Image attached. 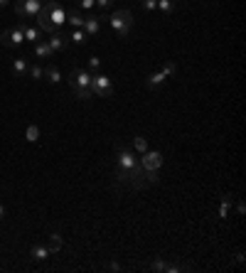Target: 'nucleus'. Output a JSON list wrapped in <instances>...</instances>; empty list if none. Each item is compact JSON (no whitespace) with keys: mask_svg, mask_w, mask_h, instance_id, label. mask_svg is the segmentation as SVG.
<instances>
[{"mask_svg":"<svg viewBox=\"0 0 246 273\" xmlns=\"http://www.w3.org/2000/svg\"><path fill=\"white\" fill-rule=\"evenodd\" d=\"M101 67V59L99 57H89V72H99Z\"/></svg>","mask_w":246,"mask_h":273,"instance_id":"c85d7f7f","label":"nucleus"},{"mask_svg":"<svg viewBox=\"0 0 246 273\" xmlns=\"http://www.w3.org/2000/svg\"><path fill=\"white\" fill-rule=\"evenodd\" d=\"M27 77H30V79H35V82L45 79V67H40V64H32V67L27 69Z\"/></svg>","mask_w":246,"mask_h":273,"instance_id":"aec40b11","label":"nucleus"},{"mask_svg":"<svg viewBox=\"0 0 246 273\" xmlns=\"http://www.w3.org/2000/svg\"><path fill=\"white\" fill-rule=\"evenodd\" d=\"M165 82H167V77H165L163 72H153V74H148V79H145V86L155 91V89H160Z\"/></svg>","mask_w":246,"mask_h":273,"instance_id":"f8f14e48","label":"nucleus"},{"mask_svg":"<svg viewBox=\"0 0 246 273\" xmlns=\"http://www.w3.org/2000/svg\"><path fill=\"white\" fill-rule=\"evenodd\" d=\"M55 52L50 50V45L45 42V40H40V42H35V57L37 59H50Z\"/></svg>","mask_w":246,"mask_h":273,"instance_id":"dca6fc26","label":"nucleus"},{"mask_svg":"<svg viewBox=\"0 0 246 273\" xmlns=\"http://www.w3.org/2000/svg\"><path fill=\"white\" fill-rule=\"evenodd\" d=\"M5 5H10V0H0V8H5Z\"/></svg>","mask_w":246,"mask_h":273,"instance_id":"473e14b6","label":"nucleus"},{"mask_svg":"<svg viewBox=\"0 0 246 273\" xmlns=\"http://www.w3.org/2000/svg\"><path fill=\"white\" fill-rule=\"evenodd\" d=\"M45 42L50 45V50H52V52H62V50H67L69 37H67L62 30H57V32H52V35H50V40H45Z\"/></svg>","mask_w":246,"mask_h":273,"instance_id":"9d476101","label":"nucleus"},{"mask_svg":"<svg viewBox=\"0 0 246 273\" xmlns=\"http://www.w3.org/2000/svg\"><path fill=\"white\" fill-rule=\"evenodd\" d=\"M84 20H86V18H84V15L77 10V8H74V10L67 15V23L72 25V30H82V27H84Z\"/></svg>","mask_w":246,"mask_h":273,"instance_id":"2eb2a0df","label":"nucleus"},{"mask_svg":"<svg viewBox=\"0 0 246 273\" xmlns=\"http://www.w3.org/2000/svg\"><path fill=\"white\" fill-rule=\"evenodd\" d=\"M74 5H79V8H84V10H94V0H74Z\"/></svg>","mask_w":246,"mask_h":273,"instance_id":"bb28decb","label":"nucleus"},{"mask_svg":"<svg viewBox=\"0 0 246 273\" xmlns=\"http://www.w3.org/2000/svg\"><path fill=\"white\" fill-rule=\"evenodd\" d=\"M25 140H27V143H37V140H40V128H37V126H27Z\"/></svg>","mask_w":246,"mask_h":273,"instance_id":"412c9836","label":"nucleus"},{"mask_svg":"<svg viewBox=\"0 0 246 273\" xmlns=\"http://www.w3.org/2000/svg\"><path fill=\"white\" fill-rule=\"evenodd\" d=\"M158 10H163V13H172V10H175V3H172V0H158Z\"/></svg>","mask_w":246,"mask_h":273,"instance_id":"b1692460","label":"nucleus"},{"mask_svg":"<svg viewBox=\"0 0 246 273\" xmlns=\"http://www.w3.org/2000/svg\"><path fill=\"white\" fill-rule=\"evenodd\" d=\"M10 69H13V74H15V77H27V69H30V64H27V59H25V57H15Z\"/></svg>","mask_w":246,"mask_h":273,"instance_id":"ddd939ff","label":"nucleus"},{"mask_svg":"<svg viewBox=\"0 0 246 273\" xmlns=\"http://www.w3.org/2000/svg\"><path fill=\"white\" fill-rule=\"evenodd\" d=\"M47 246H50V251H52V253H57V251L64 246V241H62V236H59V234H50V241H47Z\"/></svg>","mask_w":246,"mask_h":273,"instance_id":"6ab92c4d","label":"nucleus"},{"mask_svg":"<svg viewBox=\"0 0 246 273\" xmlns=\"http://www.w3.org/2000/svg\"><path fill=\"white\" fill-rule=\"evenodd\" d=\"M0 219H5V207L0 204Z\"/></svg>","mask_w":246,"mask_h":273,"instance_id":"2f4dec72","label":"nucleus"},{"mask_svg":"<svg viewBox=\"0 0 246 273\" xmlns=\"http://www.w3.org/2000/svg\"><path fill=\"white\" fill-rule=\"evenodd\" d=\"M106 20H109L111 30H113L121 40H126V37L131 35L133 25H136V18H133V13H131V10H113V15H111V18H106Z\"/></svg>","mask_w":246,"mask_h":273,"instance_id":"20e7f679","label":"nucleus"},{"mask_svg":"<svg viewBox=\"0 0 246 273\" xmlns=\"http://www.w3.org/2000/svg\"><path fill=\"white\" fill-rule=\"evenodd\" d=\"M113 182L118 187H133V190H143L150 185L140 160L123 143H118L113 150Z\"/></svg>","mask_w":246,"mask_h":273,"instance_id":"f257e3e1","label":"nucleus"},{"mask_svg":"<svg viewBox=\"0 0 246 273\" xmlns=\"http://www.w3.org/2000/svg\"><path fill=\"white\" fill-rule=\"evenodd\" d=\"M18 25H20V30H23L25 40H30L32 45L42 40V30H40V27H35V25H30L27 20H18Z\"/></svg>","mask_w":246,"mask_h":273,"instance_id":"9b49d317","label":"nucleus"},{"mask_svg":"<svg viewBox=\"0 0 246 273\" xmlns=\"http://www.w3.org/2000/svg\"><path fill=\"white\" fill-rule=\"evenodd\" d=\"M0 42H3V47H20L25 42V35H23L20 25L15 23V27H8L3 35H0Z\"/></svg>","mask_w":246,"mask_h":273,"instance_id":"6e6552de","label":"nucleus"},{"mask_svg":"<svg viewBox=\"0 0 246 273\" xmlns=\"http://www.w3.org/2000/svg\"><path fill=\"white\" fill-rule=\"evenodd\" d=\"M91 91H94V96H99V99L111 96V77H106V74H94V77H91Z\"/></svg>","mask_w":246,"mask_h":273,"instance_id":"0eeeda50","label":"nucleus"},{"mask_svg":"<svg viewBox=\"0 0 246 273\" xmlns=\"http://www.w3.org/2000/svg\"><path fill=\"white\" fill-rule=\"evenodd\" d=\"M104 20H106V18H101V15L86 18V20H84V27H82L84 35H86V37H96V35L101 32V23H104Z\"/></svg>","mask_w":246,"mask_h":273,"instance_id":"1a4fd4ad","label":"nucleus"},{"mask_svg":"<svg viewBox=\"0 0 246 273\" xmlns=\"http://www.w3.org/2000/svg\"><path fill=\"white\" fill-rule=\"evenodd\" d=\"M140 3V8H145V10H155L158 8V0H138Z\"/></svg>","mask_w":246,"mask_h":273,"instance_id":"cd10ccee","label":"nucleus"},{"mask_svg":"<svg viewBox=\"0 0 246 273\" xmlns=\"http://www.w3.org/2000/svg\"><path fill=\"white\" fill-rule=\"evenodd\" d=\"M91 77H94V74H91L89 69H82V67H74V69L69 72L67 82H69V86H72V91H74L77 99H82V101L94 99V91H91Z\"/></svg>","mask_w":246,"mask_h":273,"instance_id":"7ed1b4c3","label":"nucleus"},{"mask_svg":"<svg viewBox=\"0 0 246 273\" xmlns=\"http://www.w3.org/2000/svg\"><path fill=\"white\" fill-rule=\"evenodd\" d=\"M40 10H42V0H15V15L23 20L37 18Z\"/></svg>","mask_w":246,"mask_h":273,"instance_id":"39448f33","label":"nucleus"},{"mask_svg":"<svg viewBox=\"0 0 246 273\" xmlns=\"http://www.w3.org/2000/svg\"><path fill=\"white\" fill-rule=\"evenodd\" d=\"M45 79H47L50 84H59V82H62V72L50 64V67H45Z\"/></svg>","mask_w":246,"mask_h":273,"instance_id":"f3484780","label":"nucleus"},{"mask_svg":"<svg viewBox=\"0 0 246 273\" xmlns=\"http://www.w3.org/2000/svg\"><path fill=\"white\" fill-rule=\"evenodd\" d=\"M67 15L69 10L64 8L62 0H47V3L42 5V10L37 13V23H40V30L42 32H57L64 23H67Z\"/></svg>","mask_w":246,"mask_h":273,"instance_id":"f03ea898","label":"nucleus"},{"mask_svg":"<svg viewBox=\"0 0 246 273\" xmlns=\"http://www.w3.org/2000/svg\"><path fill=\"white\" fill-rule=\"evenodd\" d=\"M138 160H140V165H143L145 172H158V170L163 167V160H165V158H163L160 150H145Z\"/></svg>","mask_w":246,"mask_h":273,"instance_id":"423d86ee","label":"nucleus"},{"mask_svg":"<svg viewBox=\"0 0 246 273\" xmlns=\"http://www.w3.org/2000/svg\"><path fill=\"white\" fill-rule=\"evenodd\" d=\"M229 209H231V194H224L221 197V207H219V219H226Z\"/></svg>","mask_w":246,"mask_h":273,"instance_id":"a211bd4d","label":"nucleus"},{"mask_svg":"<svg viewBox=\"0 0 246 273\" xmlns=\"http://www.w3.org/2000/svg\"><path fill=\"white\" fill-rule=\"evenodd\" d=\"M89 37L84 35V30H72V35H69V42H74V45H84Z\"/></svg>","mask_w":246,"mask_h":273,"instance_id":"4be33fe9","label":"nucleus"},{"mask_svg":"<svg viewBox=\"0 0 246 273\" xmlns=\"http://www.w3.org/2000/svg\"><path fill=\"white\" fill-rule=\"evenodd\" d=\"M160 72H163V74H165V77H172V74H175V72H177V64H175V62H165V64H163V69H160Z\"/></svg>","mask_w":246,"mask_h":273,"instance_id":"a878e982","label":"nucleus"},{"mask_svg":"<svg viewBox=\"0 0 246 273\" xmlns=\"http://www.w3.org/2000/svg\"><path fill=\"white\" fill-rule=\"evenodd\" d=\"M50 256H52V251H50L47 244H35V246H32V258H35V261H47Z\"/></svg>","mask_w":246,"mask_h":273,"instance_id":"4468645a","label":"nucleus"},{"mask_svg":"<svg viewBox=\"0 0 246 273\" xmlns=\"http://www.w3.org/2000/svg\"><path fill=\"white\" fill-rule=\"evenodd\" d=\"M94 3H96V8H101V10H109L113 0H94Z\"/></svg>","mask_w":246,"mask_h":273,"instance_id":"c756f323","label":"nucleus"},{"mask_svg":"<svg viewBox=\"0 0 246 273\" xmlns=\"http://www.w3.org/2000/svg\"><path fill=\"white\" fill-rule=\"evenodd\" d=\"M150 268H153V271H158V273H165V268H167V261H165V258H155V261L150 263Z\"/></svg>","mask_w":246,"mask_h":273,"instance_id":"393cba45","label":"nucleus"},{"mask_svg":"<svg viewBox=\"0 0 246 273\" xmlns=\"http://www.w3.org/2000/svg\"><path fill=\"white\" fill-rule=\"evenodd\" d=\"M133 148H136V150L143 155V153L148 150V143H145V138H143V136H136V138H133Z\"/></svg>","mask_w":246,"mask_h":273,"instance_id":"5701e85b","label":"nucleus"},{"mask_svg":"<svg viewBox=\"0 0 246 273\" xmlns=\"http://www.w3.org/2000/svg\"><path fill=\"white\" fill-rule=\"evenodd\" d=\"M106 268H109V271H121V263H109Z\"/></svg>","mask_w":246,"mask_h":273,"instance_id":"7c9ffc66","label":"nucleus"}]
</instances>
